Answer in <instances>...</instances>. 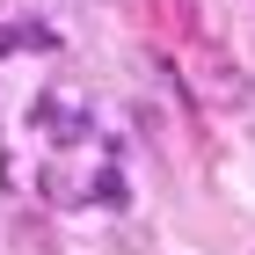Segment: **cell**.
I'll return each mask as SVG.
<instances>
[{
    "label": "cell",
    "instance_id": "obj_1",
    "mask_svg": "<svg viewBox=\"0 0 255 255\" xmlns=\"http://www.w3.org/2000/svg\"><path fill=\"white\" fill-rule=\"evenodd\" d=\"M37 124L51 146H80L88 138V102H80V88H44L37 95Z\"/></svg>",
    "mask_w": 255,
    "mask_h": 255
},
{
    "label": "cell",
    "instance_id": "obj_2",
    "mask_svg": "<svg viewBox=\"0 0 255 255\" xmlns=\"http://www.w3.org/2000/svg\"><path fill=\"white\" fill-rule=\"evenodd\" d=\"M197 80H204L219 102H248V73H241L234 59H219V51H204V59H197Z\"/></svg>",
    "mask_w": 255,
    "mask_h": 255
},
{
    "label": "cell",
    "instance_id": "obj_3",
    "mask_svg": "<svg viewBox=\"0 0 255 255\" xmlns=\"http://www.w3.org/2000/svg\"><path fill=\"white\" fill-rule=\"evenodd\" d=\"M88 197H102V204H117V212H124V197H131V190H124V168H102Z\"/></svg>",
    "mask_w": 255,
    "mask_h": 255
},
{
    "label": "cell",
    "instance_id": "obj_4",
    "mask_svg": "<svg viewBox=\"0 0 255 255\" xmlns=\"http://www.w3.org/2000/svg\"><path fill=\"white\" fill-rule=\"evenodd\" d=\"M44 190H51V204H80V197H88V190H80L73 175H59V168H51V175H44Z\"/></svg>",
    "mask_w": 255,
    "mask_h": 255
}]
</instances>
